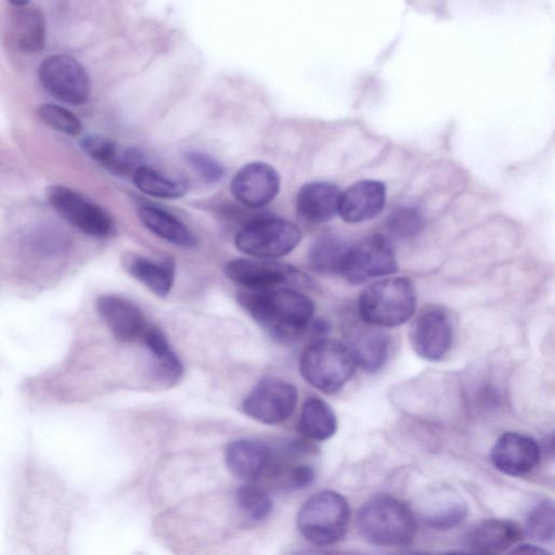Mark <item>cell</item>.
Here are the masks:
<instances>
[{
  "instance_id": "6da1fadb",
  "label": "cell",
  "mask_w": 555,
  "mask_h": 555,
  "mask_svg": "<svg viewBox=\"0 0 555 555\" xmlns=\"http://www.w3.org/2000/svg\"><path fill=\"white\" fill-rule=\"evenodd\" d=\"M241 306L270 336L289 344L300 338L313 321L314 305L305 294L287 288L247 289L237 296Z\"/></svg>"
},
{
  "instance_id": "7a4b0ae2",
  "label": "cell",
  "mask_w": 555,
  "mask_h": 555,
  "mask_svg": "<svg viewBox=\"0 0 555 555\" xmlns=\"http://www.w3.org/2000/svg\"><path fill=\"white\" fill-rule=\"evenodd\" d=\"M357 528L362 538L379 546L409 544L416 531L410 507L390 495H376L358 511Z\"/></svg>"
},
{
  "instance_id": "3957f363",
  "label": "cell",
  "mask_w": 555,
  "mask_h": 555,
  "mask_svg": "<svg viewBox=\"0 0 555 555\" xmlns=\"http://www.w3.org/2000/svg\"><path fill=\"white\" fill-rule=\"evenodd\" d=\"M416 295L404 278H390L369 285L359 297V314L369 325L393 327L405 323L415 311Z\"/></svg>"
},
{
  "instance_id": "277c9868",
  "label": "cell",
  "mask_w": 555,
  "mask_h": 555,
  "mask_svg": "<svg viewBox=\"0 0 555 555\" xmlns=\"http://www.w3.org/2000/svg\"><path fill=\"white\" fill-rule=\"evenodd\" d=\"M356 366L349 346L330 338L315 339L305 349L299 361L301 376L324 393L341 389L353 375Z\"/></svg>"
},
{
  "instance_id": "5b68a950",
  "label": "cell",
  "mask_w": 555,
  "mask_h": 555,
  "mask_svg": "<svg viewBox=\"0 0 555 555\" xmlns=\"http://www.w3.org/2000/svg\"><path fill=\"white\" fill-rule=\"evenodd\" d=\"M350 508L346 499L333 490L310 496L300 507L297 525L301 534L315 545H331L348 530Z\"/></svg>"
},
{
  "instance_id": "8992f818",
  "label": "cell",
  "mask_w": 555,
  "mask_h": 555,
  "mask_svg": "<svg viewBox=\"0 0 555 555\" xmlns=\"http://www.w3.org/2000/svg\"><path fill=\"white\" fill-rule=\"evenodd\" d=\"M300 238V230L295 223L271 216H256L236 233L235 246L246 255L271 259L291 253Z\"/></svg>"
},
{
  "instance_id": "52a82bcc",
  "label": "cell",
  "mask_w": 555,
  "mask_h": 555,
  "mask_svg": "<svg viewBox=\"0 0 555 555\" xmlns=\"http://www.w3.org/2000/svg\"><path fill=\"white\" fill-rule=\"evenodd\" d=\"M38 78L53 98L72 104H83L90 94V79L85 67L72 56L54 54L39 65Z\"/></svg>"
},
{
  "instance_id": "ba28073f",
  "label": "cell",
  "mask_w": 555,
  "mask_h": 555,
  "mask_svg": "<svg viewBox=\"0 0 555 555\" xmlns=\"http://www.w3.org/2000/svg\"><path fill=\"white\" fill-rule=\"evenodd\" d=\"M223 272L228 279L247 289H266L281 285L309 286L310 279L296 268L270 260L237 258Z\"/></svg>"
},
{
  "instance_id": "9c48e42d",
  "label": "cell",
  "mask_w": 555,
  "mask_h": 555,
  "mask_svg": "<svg viewBox=\"0 0 555 555\" xmlns=\"http://www.w3.org/2000/svg\"><path fill=\"white\" fill-rule=\"evenodd\" d=\"M297 400V389L293 384L280 378H264L245 397L242 410L260 423L273 425L293 414Z\"/></svg>"
},
{
  "instance_id": "30bf717a",
  "label": "cell",
  "mask_w": 555,
  "mask_h": 555,
  "mask_svg": "<svg viewBox=\"0 0 555 555\" xmlns=\"http://www.w3.org/2000/svg\"><path fill=\"white\" fill-rule=\"evenodd\" d=\"M396 270L391 245L384 236L374 234L350 245L340 274L349 283L360 284Z\"/></svg>"
},
{
  "instance_id": "8fae6325",
  "label": "cell",
  "mask_w": 555,
  "mask_h": 555,
  "mask_svg": "<svg viewBox=\"0 0 555 555\" xmlns=\"http://www.w3.org/2000/svg\"><path fill=\"white\" fill-rule=\"evenodd\" d=\"M47 197L51 206L69 223L91 236H106L112 219L99 205L64 185H50Z\"/></svg>"
},
{
  "instance_id": "7c38bea8",
  "label": "cell",
  "mask_w": 555,
  "mask_h": 555,
  "mask_svg": "<svg viewBox=\"0 0 555 555\" xmlns=\"http://www.w3.org/2000/svg\"><path fill=\"white\" fill-rule=\"evenodd\" d=\"M409 336L415 353L428 361H439L452 346L451 318L442 307H427L412 322Z\"/></svg>"
},
{
  "instance_id": "4fadbf2b",
  "label": "cell",
  "mask_w": 555,
  "mask_h": 555,
  "mask_svg": "<svg viewBox=\"0 0 555 555\" xmlns=\"http://www.w3.org/2000/svg\"><path fill=\"white\" fill-rule=\"evenodd\" d=\"M280 176L269 164L251 162L234 175L231 192L248 208L257 209L270 203L279 193Z\"/></svg>"
},
{
  "instance_id": "5bb4252c",
  "label": "cell",
  "mask_w": 555,
  "mask_h": 555,
  "mask_svg": "<svg viewBox=\"0 0 555 555\" xmlns=\"http://www.w3.org/2000/svg\"><path fill=\"white\" fill-rule=\"evenodd\" d=\"M491 462L503 474L524 476L539 464L540 449L537 441L524 434H502L491 449Z\"/></svg>"
},
{
  "instance_id": "9a60e30c",
  "label": "cell",
  "mask_w": 555,
  "mask_h": 555,
  "mask_svg": "<svg viewBox=\"0 0 555 555\" xmlns=\"http://www.w3.org/2000/svg\"><path fill=\"white\" fill-rule=\"evenodd\" d=\"M96 310L115 338L120 341L137 339L146 326L140 308L131 300L117 295L99 297Z\"/></svg>"
},
{
  "instance_id": "2e32d148",
  "label": "cell",
  "mask_w": 555,
  "mask_h": 555,
  "mask_svg": "<svg viewBox=\"0 0 555 555\" xmlns=\"http://www.w3.org/2000/svg\"><path fill=\"white\" fill-rule=\"evenodd\" d=\"M386 201L385 184L362 180L350 185L340 195L338 214L348 223H359L376 217Z\"/></svg>"
},
{
  "instance_id": "e0dca14e",
  "label": "cell",
  "mask_w": 555,
  "mask_h": 555,
  "mask_svg": "<svg viewBox=\"0 0 555 555\" xmlns=\"http://www.w3.org/2000/svg\"><path fill=\"white\" fill-rule=\"evenodd\" d=\"M272 457L271 449L256 440H233L225 449L228 468L233 475L247 481L260 478L271 467Z\"/></svg>"
},
{
  "instance_id": "ac0fdd59",
  "label": "cell",
  "mask_w": 555,
  "mask_h": 555,
  "mask_svg": "<svg viewBox=\"0 0 555 555\" xmlns=\"http://www.w3.org/2000/svg\"><path fill=\"white\" fill-rule=\"evenodd\" d=\"M7 28L9 43L22 53H37L44 47V16L37 8L15 7Z\"/></svg>"
},
{
  "instance_id": "d6986e66",
  "label": "cell",
  "mask_w": 555,
  "mask_h": 555,
  "mask_svg": "<svg viewBox=\"0 0 555 555\" xmlns=\"http://www.w3.org/2000/svg\"><path fill=\"white\" fill-rule=\"evenodd\" d=\"M340 190L330 182L314 181L301 186L296 198L298 215L306 221L322 223L338 214Z\"/></svg>"
},
{
  "instance_id": "ffe728a7",
  "label": "cell",
  "mask_w": 555,
  "mask_h": 555,
  "mask_svg": "<svg viewBox=\"0 0 555 555\" xmlns=\"http://www.w3.org/2000/svg\"><path fill=\"white\" fill-rule=\"evenodd\" d=\"M522 537L521 528L505 519H487L476 525L466 537L474 553L498 554L514 546Z\"/></svg>"
},
{
  "instance_id": "44dd1931",
  "label": "cell",
  "mask_w": 555,
  "mask_h": 555,
  "mask_svg": "<svg viewBox=\"0 0 555 555\" xmlns=\"http://www.w3.org/2000/svg\"><path fill=\"white\" fill-rule=\"evenodd\" d=\"M357 331L350 341L349 348L356 364L364 371L374 373L386 362L389 352V336L378 326L370 325Z\"/></svg>"
},
{
  "instance_id": "7402d4cb",
  "label": "cell",
  "mask_w": 555,
  "mask_h": 555,
  "mask_svg": "<svg viewBox=\"0 0 555 555\" xmlns=\"http://www.w3.org/2000/svg\"><path fill=\"white\" fill-rule=\"evenodd\" d=\"M126 269L132 278L158 297H165L171 291L176 267L170 258L155 261L133 255L127 258Z\"/></svg>"
},
{
  "instance_id": "603a6c76",
  "label": "cell",
  "mask_w": 555,
  "mask_h": 555,
  "mask_svg": "<svg viewBox=\"0 0 555 555\" xmlns=\"http://www.w3.org/2000/svg\"><path fill=\"white\" fill-rule=\"evenodd\" d=\"M138 216L151 232L169 243L184 248L196 244V237L191 230L177 217L159 207L140 205Z\"/></svg>"
},
{
  "instance_id": "cb8c5ba5",
  "label": "cell",
  "mask_w": 555,
  "mask_h": 555,
  "mask_svg": "<svg viewBox=\"0 0 555 555\" xmlns=\"http://www.w3.org/2000/svg\"><path fill=\"white\" fill-rule=\"evenodd\" d=\"M298 429L310 440H327L336 433V415L325 401L310 397L301 406Z\"/></svg>"
},
{
  "instance_id": "d4e9b609",
  "label": "cell",
  "mask_w": 555,
  "mask_h": 555,
  "mask_svg": "<svg viewBox=\"0 0 555 555\" xmlns=\"http://www.w3.org/2000/svg\"><path fill=\"white\" fill-rule=\"evenodd\" d=\"M350 244L337 234H325L314 241L308 253L310 268L321 274L340 273Z\"/></svg>"
},
{
  "instance_id": "484cf974",
  "label": "cell",
  "mask_w": 555,
  "mask_h": 555,
  "mask_svg": "<svg viewBox=\"0 0 555 555\" xmlns=\"http://www.w3.org/2000/svg\"><path fill=\"white\" fill-rule=\"evenodd\" d=\"M83 151L116 176H130L132 169L126 150L102 135L90 134L80 142Z\"/></svg>"
},
{
  "instance_id": "4316f807",
  "label": "cell",
  "mask_w": 555,
  "mask_h": 555,
  "mask_svg": "<svg viewBox=\"0 0 555 555\" xmlns=\"http://www.w3.org/2000/svg\"><path fill=\"white\" fill-rule=\"evenodd\" d=\"M423 512L424 522L437 530L451 529L463 521L467 514V506L457 495L442 493L430 502Z\"/></svg>"
},
{
  "instance_id": "83f0119b",
  "label": "cell",
  "mask_w": 555,
  "mask_h": 555,
  "mask_svg": "<svg viewBox=\"0 0 555 555\" xmlns=\"http://www.w3.org/2000/svg\"><path fill=\"white\" fill-rule=\"evenodd\" d=\"M137 188L149 195L159 198H179L186 191V183L170 178L145 165L139 167L132 175Z\"/></svg>"
},
{
  "instance_id": "f1b7e54d",
  "label": "cell",
  "mask_w": 555,
  "mask_h": 555,
  "mask_svg": "<svg viewBox=\"0 0 555 555\" xmlns=\"http://www.w3.org/2000/svg\"><path fill=\"white\" fill-rule=\"evenodd\" d=\"M555 509L550 499L537 503L528 513L525 520V532L532 540L547 543L554 540Z\"/></svg>"
},
{
  "instance_id": "f546056e",
  "label": "cell",
  "mask_w": 555,
  "mask_h": 555,
  "mask_svg": "<svg viewBox=\"0 0 555 555\" xmlns=\"http://www.w3.org/2000/svg\"><path fill=\"white\" fill-rule=\"evenodd\" d=\"M235 500L238 508L254 521L266 519L273 509L270 495L262 488L255 485L238 488Z\"/></svg>"
},
{
  "instance_id": "4dcf8cb0",
  "label": "cell",
  "mask_w": 555,
  "mask_h": 555,
  "mask_svg": "<svg viewBox=\"0 0 555 555\" xmlns=\"http://www.w3.org/2000/svg\"><path fill=\"white\" fill-rule=\"evenodd\" d=\"M424 227L422 212L411 206L396 208L387 219V230L396 238H411L417 235Z\"/></svg>"
},
{
  "instance_id": "1f68e13d",
  "label": "cell",
  "mask_w": 555,
  "mask_h": 555,
  "mask_svg": "<svg viewBox=\"0 0 555 555\" xmlns=\"http://www.w3.org/2000/svg\"><path fill=\"white\" fill-rule=\"evenodd\" d=\"M37 114L40 119L49 127L68 135H78L81 132V122L79 118L70 111L53 104H41Z\"/></svg>"
},
{
  "instance_id": "d6a6232c",
  "label": "cell",
  "mask_w": 555,
  "mask_h": 555,
  "mask_svg": "<svg viewBox=\"0 0 555 555\" xmlns=\"http://www.w3.org/2000/svg\"><path fill=\"white\" fill-rule=\"evenodd\" d=\"M150 354L153 358L152 373L156 382L165 387H171L181 379L183 365L171 348Z\"/></svg>"
},
{
  "instance_id": "836d02e7",
  "label": "cell",
  "mask_w": 555,
  "mask_h": 555,
  "mask_svg": "<svg viewBox=\"0 0 555 555\" xmlns=\"http://www.w3.org/2000/svg\"><path fill=\"white\" fill-rule=\"evenodd\" d=\"M189 166L206 183H216L223 177V168L212 156L199 151H189L184 155Z\"/></svg>"
},
{
  "instance_id": "e575fe53",
  "label": "cell",
  "mask_w": 555,
  "mask_h": 555,
  "mask_svg": "<svg viewBox=\"0 0 555 555\" xmlns=\"http://www.w3.org/2000/svg\"><path fill=\"white\" fill-rule=\"evenodd\" d=\"M315 473L311 465L299 463L289 468L286 475V486L289 489H301L309 486L314 479Z\"/></svg>"
},
{
  "instance_id": "d590c367",
  "label": "cell",
  "mask_w": 555,
  "mask_h": 555,
  "mask_svg": "<svg viewBox=\"0 0 555 555\" xmlns=\"http://www.w3.org/2000/svg\"><path fill=\"white\" fill-rule=\"evenodd\" d=\"M512 553H535V554H546V550H543L537 545L531 544H521L516 546V548L511 551Z\"/></svg>"
},
{
  "instance_id": "8d00e7d4",
  "label": "cell",
  "mask_w": 555,
  "mask_h": 555,
  "mask_svg": "<svg viewBox=\"0 0 555 555\" xmlns=\"http://www.w3.org/2000/svg\"><path fill=\"white\" fill-rule=\"evenodd\" d=\"M13 7H22L28 4L29 0H8Z\"/></svg>"
}]
</instances>
